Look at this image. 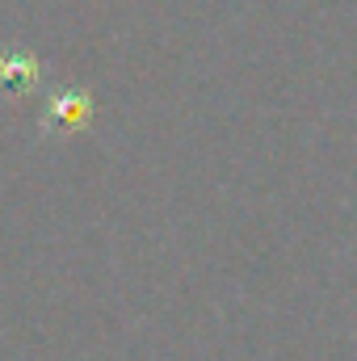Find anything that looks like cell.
<instances>
[{"instance_id": "cell-2", "label": "cell", "mask_w": 357, "mask_h": 361, "mask_svg": "<svg viewBox=\"0 0 357 361\" xmlns=\"http://www.w3.org/2000/svg\"><path fill=\"white\" fill-rule=\"evenodd\" d=\"M42 80V68L30 51H0V92H34Z\"/></svg>"}, {"instance_id": "cell-1", "label": "cell", "mask_w": 357, "mask_h": 361, "mask_svg": "<svg viewBox=\"0 0 357 361\" xmlns=\"http://www.w3.org/2000/svg\"><path fill=\"white\" fill-rule=\"evenodd\" d=\"M92 114V97L80 89H59L51 92L47 101V114H42V130H72V126H85Z\"/></svg>"}]
</instances>
